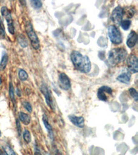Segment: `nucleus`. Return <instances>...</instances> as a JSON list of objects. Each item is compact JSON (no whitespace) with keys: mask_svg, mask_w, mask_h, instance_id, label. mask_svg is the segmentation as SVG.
I'll use <instances>...</instances> for the list:
<instances>
[{"mask_svg":"<svg viewBox=\"0 0 138 155\" xmlns=\"http://www.w3.org/2000/svg\"><path fill=\"white\" fill-rule=\"evenodd\" d=\"M71 58L75 68L83 73H88L91 70V63L89 57L83 55L79 52L74 51L71 54Z\"/></svg>","mask_w":138,"mask_h":155,"instance_id":"nucleus-1","label":"nucleus"},{"mask_svg":"<svg viewBox=\"0 0 138 155\" xmlns=\"http://www.w3.org/2000/svg\"><path fill=\"white\" fill-rule=\"evenodd\" d=\"M127 52L124 48H117L111 50L109 54V64L112 66H115L122 63L126 59Z\"/></svg>","mask_w":138,"mask_h":155,"instance_id":"nucleus-2","label":"nucleus"},{"mask_svg":"<svg viewBox=\"0 0 138 155\" xmlns=\"http://www.w3.org/2000/svg\"><path fill=\"white\" fill-rule=\"evenodd\" d=\"M25 28H26V31L28 35V37L31 41V43L32 46L35 50L39 49L40 44H39V41L37 35L35 32L33 27H32L31 23L30 21H27L26 23V26H25Z\"/></svg>","mask_w":138,"mask_h":155,"instance_id":"nucleus-3","label":"nucleus"},{"mask_svg":"<svg viewBox=\"0 0 138 155\" xmlns=\"http://www.w3.org/2000/svg\"><path fill=\"white\" fill-rule=\"evenodd\" d=\"M108 35L110 41L115 45L120 44L122 42V36L119 30L115 25H110L108 28Z\"/></svg>","mask_w":138,"mask_h":155,"instance_id":"nucleus-4","label":"nucleus"},{"mask_svg":"<svg viewBox=\"0 0 138 155\" xmlns=\"http://www.w3.org/2000/svg\"><path fill=\"white\" fill-rule=\"evenodd\" d=\"M1 13L7 22L8 32L11 34L13 35L15 33V27L11 11H10V10H8V8H6V6H3L1 8Z\"/></svg>","mask_w":138,"mask_h":155,"instance_id":"nucleus-5","label":"nucleus"},{"mask_svg":"<svg viewBox=\"0 0 138 155\" xmlns=\"http://www.w3.org/2000/svg\"><path fill=\"white\" fill-rule=\"evenodd\" d=\"M58 85L59 87L63 91H69L71 87V80L69 78V77L64 72H61L59 74L58 78Z\"/></svg>","mask_w":138,"mask_h":155,"instance_id":"nucleus-6","label":"nucleus"},{"mask_svg":"<svg viewBox=\"0 0 138 155\" xmlns=\"http://www.w3.org/2000/svg\"><path fill=\"white\" fill-rule=\"evenodd\" d=\"M124 12V9L121 6H117L113 11L111 14V20L117 26H119L121 22L122 21Z\"/></svg>","mask_w":138,"mask_h":155,"instance_id":"nucleus-7","label":"nucleus"},{"mask_svg":"<svg viewBox=\"0 0 138 155\" xmlns=\"http://www.w3.org/2000/svg\"><path fill=\"white\" fill-rule=\"evenodd\" d=\"M113 93L112 89L110 87L104 86L100 87L97 91V97L102 101H107L109 99V97Z\"/></svg>","mask_w":138,"mask_h":155,"instance_id":"nucleus-8","label":"nucleus"},{"mask_svg":"<svg viewBox=\"0 0 138 155\" xmlns=\"http://www.w3.org/2000/svg\"><path fill=\"white\" fill-rule=\"evenodd\" d=\"M40 91H41V92H42V94H44L48 106L51 107V109L54 110L55 107H54V104H53V101H52V98L51 92L49 91L48 87L44 84H43L42 85V86L40 87Z\"/></svg>","mask_w":138,"mask_h":155,"instance_id":"nucleus-9","label":"nucleus"},{"mask_svg":"<svg viewBox=\"0 0 138 155\" xmlns=\"http://www.w3.org/2000/svg\"><path fill=\"white\" fill-rule=\"evenodd\" d=\"M127 66L128 69L131 73H137L138 72L137 58L135 54H131L128 57Z\"/></svg>","mask_w":138,"mask_h":155,"instance_id":"nucleus-10","label":"nucleus"},{"mask_svg":"<svg viewBox=\"0 0 138 155\" xmlns=\"http://www.w3.org/2000/svg\"><path fill=\"white\" fill-rule=\"evenodd\" d=\"M69 119L71 123L76 127L82 128L84 126V119L82 117H77L75 115H69Z\"/></svg>","mask_w":138,"mask_h":155,"instance_id":"nucleus-11","label":"nucleus"},{"mask_svg":"<svg viewBox=\"0 0 138 155\" xmlns=\"http://www.w3.org/2000/svg\"><path fill=\"white\" fill-rule=\"evenodd\" d=\"M137 41V33L134 31H132L130 32L129 36L127 37L126 44L129 48H132L136 45Z\"/></svg>","mask_w":138,"mask_h":155,"instance_id":"nucleus-12","label":"nucleus"},{"mask_svg":"<svg viewBox=\"0 0 138 155\" xmlns=\"http://www.w3.org/2000/svg\"><path fill=\"white\" fill-rule=\"evenodd\" d=\"M130 78H131V74H130V72H124V73L120 74L117 77V80L121 83L127 84H129L130 81Z\"/></svg>","mask_w":138,"mask_h":155,"instance_id":"nucleus-13","label":"nucleus"},{"mask_svg":"<svg viewBox=\"0 0 138 155\" xmlns=\"http://www.w3.org/2000/svg\"><path fill=\"white\" fill-rule=\"evenodd\" d=\"M42 120H43V123L45 127H46V130L49 132L50 139H51L52 140L53 139V131H52V128L51 124L49 123V120H48V118L45 114L43 116V119Z\"/></svg>","mask_w":138,"mask_h":155,"instance_id":"nucleus-14","label":"nucleus"},{"mask_svg":"<svg viewBox=\"0 0 138 155\" xmlns=\"http://www.w3.org/2000/svg\"><path fill=\"white\" fill-rule=\"evenodd\" d=\"M18 117L19 121L23 124L26 125V126L30 124V123H31V117H30V116L28 114L20 112L18 114Z\"/></svg>","mask_w":138,"mask_h":155,"instance_id":"nucleus-15","label":"nucleus"},{"mask_svg":"<svg viewBox=\"0 0 138 155\" xmlns=\"http://www.w3.org/2000/svg\"><path fill=\"white\" fill-rule=\"evenodd\" d=\"M17 41H18V43L20 45V46L22 47V48H26L28 46V40L26 37H25L24 35L20 34L17 37Z\"/></svg>","mask_w":138,"mask_h":155,"instance_id":"nucleus-16","label":"nucleus"},{"mask_svg":"<svg viewBox=\"0 0 138 155\" xmlns=\"http://www.w3.org/2000/svg\"><path fill=\"white\" fill-rule=\"evenodd\" d=\"M8 55L6 54H4L2 57L1 61H0V70L2 71H4V70L6 68L7 66V63H8Z\"/></svg>","mask_w":138,"mask_h":155,"instance_id":"nucleus-17","label":"nucleus"},{"mask_svg":"<svg viewBox=\"0 0 138 155\" xmlns=\"http://www.w3.org/2000/svg\"><path fill=\"white\" fill-rule=\"evenodd\" d=\"M18 77L21 81H26L29 78L27 72L23 69H19L18 71Z\"/></svg>","mask_w":138,"mask_h":155,"instance_id":"nucleus-18","label":"nucleus"},{"mask_svg":"<svg viewBox=\"0 0 138 155\" xmlns=\"http://www.w3.org/2000/svg\"><path fill=\"white\" fill-rule=\"evenodd\" d=\"M130 25H131V21L129 19L123 20V21L121 22V24H120V26H121L122 29L124 30V31H127V30H129L130 27Z\"/></svg>","mask_w":138,"mask_h":155,"instance_id":"nucleus-19","label":"nucleus"},{"mask_svg":"<svg viewBox=\"0 0 138 155\" xmlns=\"http://www.w3.org/2000/svg\"><path fill=\"white\" fill-rule=\"evenodd\" d=\"M23 138L27 143H29L31 141V132L28 130H25L23 132Z\"/></svg>","mask_w":138,"mask_h":155,"instance_id":"nucleus-20","label":"nucleus"},{"mask_svg":"<svg viewBox=\"0 0 138 155\" xmlns=\"http://www.w3.org/2000/svg\"><path fill=\"white\" fill-rule=\"evenodd\" d=\"M31 4L32 5V6L35 9H39L41 8L42 6V2L41 1H38V0L31 1Z\"/></svg>","mask_w":138,"mask_h":155,"instance_id":"nucleus-21","label":"nucleus"},{"mask_svg":"<svg viewBox=\"0 0 138 155\" xmlns=\"http://www.w3.org/2000/svg\"><path fill=\"white\" fill-rule=\"evenodd\" d=\"M4 151L6 152V153L7 155H17L15 153V152L11 147L8 146V145H6V146H4Z\"/></svg>","mask_w":138,"mask_h":155,"instance_id":"nucleus-22","label":"nucleus"},{"mask_svg":"<svg viewBox=\"0 0 138 155\" xmlns=\"http://www.w3.org/2000/svg\"><path fill=\"white\" fill-rule=\"evenodd\" d=\"M129 93L133 98L135 99V101H137L138 100V93L136 90L133 87H131V88L129 89Z\"/></svg>","mask_w":138,"mask_h":155,"instance_id":"nucleus-23","label":"nucleus"},{"mask_svg":"<svg viewBox=\"0 0 138 155\" xmlns=\"http://www.w3.org/2000/svg\"><path fill=\"white\" fill-rule=\"evenodd\" d=\"M5 37V29H4V26L2 24V19L0 18V37L1 38H4Z\"/></svg>","mask_w":138,"mask_h":155,"instance_id":"nucleus-24","label":"nucleus"},{"mask_svg":"<svg viewBox=\"0 0 138 155\" xmlns=\"http://www.w3.org/2000/svg\"><path fill=\"white\" fill-rule=\"evenodd\" d=\"M9 94H10V97L12 99V101H15V94H14V89H13V86H12V83L10 84V90H9Z\"/></svg>","mask_w":138,"mask_h":155,"instance_id":"nucleus-25","label":"nucleus"},{"mask_svg":"<svg viewBox=\"0 0 138 155\" xmlns=\"http://www.w3.org/2000/svg\"><path fill=\"white\" fill-rule=\"evenodd\" d=\"M23 106L24 107V108L26 109L27 111H29V112H32V106H31V104L29 103V102H28V101L23 102Z\"/></svg>","mask_w":138,"mask_h":155,"instance_id":"nucleus-26","label":"nucleus"},{"mask_svg":"<svg viewBox=\"0 0 138 155\" xmlns=\"http://www.w3.org/2000/svg\"><path fill=\"white\" fill-rule=\"evenodd\" d=\"M134 13H135V11H133V8H129V11H128V12H127V15H128V16L129 17V18H132L133 16L134 15Z\"/></svg>","mask_w":138,"mask_h":155,"instance_id":"nucleus-27","label":"nucleus"},{"mask_svg":"<svg viewBox=\"0 0 138 155\" xmlns=\"http://www.w3.org/2000/svg\"><path fill=\"white\" fill-rule=\"evenodd\" d=\"M16 124H17V131H18V133L19 134H21V125H20L18 119L17 120Z\"/></svg>","mask_w":138,"mask_h":155,"instance_id":"nucleus-28","label":"nucleus"},{"mask_svg":"<svg viewBox=\"0 0 138 155\" xmlns=\"http://www.w3.org/2000/svg\"><path fill=\"white\" fill-rule=\"evenodd\" d=\"M35 155H42L39 148L37 146H35Z\"/></svg>","mask_w":138,"mask_h":155,"instance_id":"nucleus-29","label":"nucleus"},{"mask_svg":"<svg viewBox=\"0 0 138 155\" xmlns=\"http://www.w3.org/2000/svg\"><path fill=\"white\" fill-rule=\"evenodd\" d=\"M55 155H62L61 152H60L58 150H57L56 152H55Z\"/></svg>","mask_w":138,"mask_h":155,"instance_id":"nucleus-30","label":"nucleus"},{"mask_svg":"<svg viewBox=\"0 0 138 155\" xmlns=\"http://www.w3.org/2000/svg\"><path fill=\"white\" fill-rule=\"evenodd\" d=\"M2 79H1V77H0V85H1L2 84Z\"/></svg>","mask_w":138,"mask_h":155,"instance_id":"nucleus-31","label":"nucleus"},{"mask_svg":"<svg viewBox=\"0 0 138 155\" xmlns=\"http://www.w3.org/2000/svg\"><path fill=\"white\" fill-rule=\"evenodd\" d=\"M46 155H51V154H49V153H46Z\"/></svg>","mask_w":138,"mask_h":155,"instance_id":"nucleus-32","label":"nucleus"},{"mask_svg":"<svg viewBox=\"0 0 138 155\" xmlns=\"http://www.w3.org/2000/svg\"><path fill=\"white\" fill-rule=\"evenodd\" d=\"M0 136H1V131H0Z\"/></svg>","mask_w":138,"mask_h":155,"instance_id":"nucleus-33","label":"nucleus"},{"mask_svg":"<svg viewBox=\"0 0 138 155\" xmlns=\"http://www.w3.org/2000/svg\"><path fill=\"white\" fill-rule=\"evenodd\" d=\"M0 155H3V154H1V153H0Z\"/></svg>","mask_w":138,"mask_h":155,"instance_id":"nucleus-34","label":"nucleus"}]
</instances>
